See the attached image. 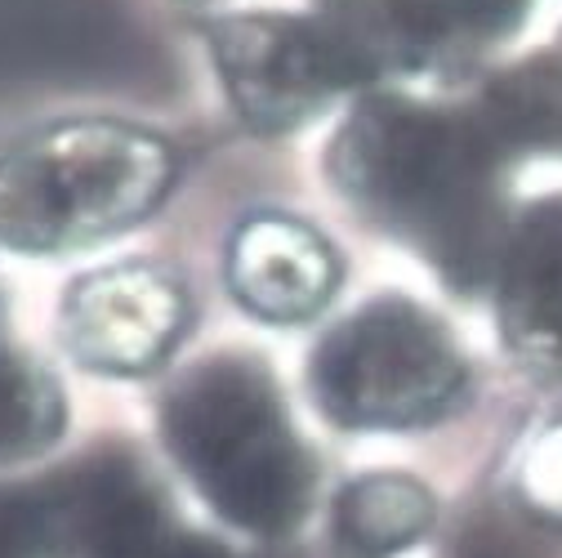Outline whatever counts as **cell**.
I'll use <instances>...</instances> for the list:
<instances>
[{"instance_id": "4", "label": "cell", "mask_w": 562, "mask_h": 558, "mask_svg": "<svg viewBox=\"0 0 562 558\" xmlns=\"http://www.w3.org/2000/svg\"><path fill=\"white\" fill-rule=\"evenodd\" d=\"M308 389L339 429H425L469 402V362L434 313L389 295L313 348Z\"/></svg>"}, {"instance_id": "16", "label": "cell", "mask_w": 562, "mask_h": 558, "mask_svg": "<svg viewBox=\"0 0 562 558\" xmlns=\"http://www.w3.org/2000/svg\"><path fill=\"white\" fill-rule=\"evenodd\" d=\"M153 558H233V554L220 540H205L196 532H183V536H166Z\"/></svg>"}, {"instance_id": "15", "label": "cell", "mask_w": 562, "mask_h": 558, "mask_svg": "<svg viewBox=\"0 0 562 558\" xmlns=\"http://www.w3.org/2000/svg\"><path fill=\"white\" fill-rule=\"evenodd\" d=\"M456 558H527V554L501 532H464L456 545Z\"/></svg>"}, {"instance_id": "7", "label": "cell", "mask_w": 562, "mask_h": 558, "mask_svg": "<svg viewBox=\"0 0 562 558\" xmlns=\"http://www.w3.org/2000/svg\"><path fill=\"white\" fill-rule=\"evenodd\" d=\"M36 492L45 558H153L166 510L153 478L121 451H103Z\"/></svg>"}, {"instance_id": "12", "label": "cell", "mask_w": 562, "mask_h": 558, "mask_svg": "<svg viewBox=\"0 0 562 558\" xmlns=\"http://www.w3.org/2000/svg\"><path fill=\"white\" fill-rule=\"evenodd\" d=\"M63 421L67 406L58 380L10 339L0 304V465L49 451L63 438Z\"/></svg>"}, {"instance_id": "13", "label": "cell", "mask_w": 562, "mask_h": 558, "mask_svg": "<svg viewBox=\"0 0 562 558\" xmlns=\"http://www.w3.org/2000/svg\"><path fill=\"white\" fill-rule=\"evenodd\" d=\"M518 501L540 518L562 527V421L531 438L527 456L518 460Z\"/></svg>"}, {"instance_id": "6", "label": "cell", "mask_w": 562, "mask_h": 558, "mask_svg": "<svg viewBox=\"0 0 562 558\" xmlns=\"http://www.w3.org/2000/svg\"><path fill=\"white\" fill-rule=\"evenodd\" d=\"M192 326L188 287L161 264H112L63 295V344L99 376L157 371Z\"/></svg>"}, {"instance_id": "10", "label": "cell", "mask_w": 562, "mask_h": 558, "mask_svg": "<svg viewBox=\"0 0 562 558\" xmlns=\"http://www.w3.org/2000/svg\"><path fill=\"white\" fill-rule=\"evenodd\" d=\"M501 335L540 371L562 367V215H536L501 255Z\"/></svg>"}, {"instance_id": "1", "label": "cell", "mask_w": 562, "mask_h": 558, "mask_svg": "<svg viewBox=\"0 0 562 558\" xmlns=\"http://www.w3.org/2000/svg\"><path fill=\"white\" fill-rule=\"evenodd\" d=\"M496 138L434 103L367 99L330 144V179L367 220L473 287L496 255Z\"/></svg>"}, {"instance_id": "11", "label": "cell", "mask_w": 562, "mask_h": 558, "mask_svg": "<svg viewBox=\"0 0 562 558\" xmlns=\"http://www.w3.org/2000/svg\"><path fill=\"white\" fill-rule=\"evenodd\" d=\"M438 505L425 482L406 473H367L335 496V536L358 558H393L429 536Z\"/></svg>"}, {"instance_id": "8", "label": "cell", "mask_w": 562, "mask_h": 558, "mask_svg": "<svg viewBox=\"0 0 562 558\" xmlns=\"http://www.w3.org/2000/svg\"><path fill=\"white\" fill-rule=\"evenodd\" d=\"M224 272L237 304L272 326L313 322L339 287L335 246L313 224L281 211H259L237 224Z\"/></svg>"}, {"instance_id": "5", "label": "cell", "mask_w": 562, "mask_h": 558, "mask_svg": "<svg viewBox=\"0 0 562 558\" xmlns=\"http://www.w3.org/2000/svg\"><path fill=\"white\" fill-rule=\"evenodd\" d=\"M237 116L259 134H291L330 99L371 81L362 54L317 14H228L205 27Z\"/></svg>"}, {"instance_id": "3", "label": "cell", "mask_w": 562, "mask_h": 558, "mask_svg": "<svg viewBox=\"0 0 562 558\" xmlns=\"http://www.w3.org/2000/svg\"><path fill=\"white\" fill-rule=\"evenodd\" d=\"M161 434L224 523L281 536L304 518L313 465L259 362L228 354L192 367L161 406Z\"/></svg>"}, {"instance_id": "2", "label": "cell", "mask_w": 562, "mask_h": 558, "mask_svg": "<svg viewBox=\"0 0 562 558\" xmlns=\"http://www.w3.org/2000/svg\"><path fill=\"white\" fill-rule=\"evenodd\" d=\"M175 148L161 134L81 116L41 125L0 148V250L63 255L157 215L175 188Z\"/></svg>"}, {"instance_id": "9", "label": "cell", "mask_w": 562, "mask_h": 558, "mask_svg": "<svg viewBox=\"0 0 562 558\" xmlns=\"http://www.w3.org/2000/svg\"><path fill=\"white\" fill-rule=\"evenodd\" d=\"M522 0H326V19L348 36L367 72L425 67L501 36Z\"/></svg>"}, {"instance_id": "14", "label": "cell", "mask_w": 562, "mask_h": 558, "mask_svg": "<svg viewBox=\"0 0 562 558\" xmlns=\"http://www.w3.org/2000/svg\"><path fill=\"white\" fill-rule=\"evenodd\" d=\"M0 558H45L32 487H0Z\"/></svg>"}]
</instances>
